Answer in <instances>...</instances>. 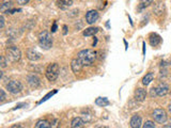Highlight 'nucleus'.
Wrapping results in <instances>:
<instances>
[{
	"label": "nucleus",
	"instance_id": "20e7f679",
	"mask_svg": "<svg viewBox=\"0 0 171 128\" xmlns=\"http://www.w3.org/2000/svg\"><path fill=\"white\" fill-rule=\"evenodd\" d=\"M60 68L57 63H51L46 68V77L49 81H55L59 76Z\"/></svg>",
	"mask_w": 171,
	"mask_h": 128
},
{
	"label": "nucleus",
	"instance_id": "7c9ffc66",
	"mask_svg": "<svg viewBox=\"0 0 171 128\" xmlns=\"http://www.w3.org/2000/svg\"><path fill=\"white\" fill-rule=\"evenodd\" d=\"M155 94H157V93H156V89H152L151 95H152V96H153V95H155Z\"/></svg>",
	"mask_w": 171,
	"mask_h": 128
},
{
	"label": "nucleus",
	"instance_id": "7ed1b4c3",
	"mask_svg": "<svg viewBox=\"0 0 171 128\" xmlns=\"http://www.w3.org/2000/svg\"><path fill=\"white\" fill-rule=\"evenodd\" d=\"M6 52V58L11 62H17V61H19L20 57H22V52H20L19 48L16 47V46H10V47H8Z\"/></svg>",
	"mask_w": 171,
	"mask_h": 128
},
{
	"label": "nucleus",
	"instance_id": "0eeeda50",
	"mask_svg": "<svg viewBox=\"0 0 171 128\" xmlns=\"http://www.w3.org/2000/svg\"><path fill=\"white\" fill-rule=\"evenodd\" d=\"M98 18V13L95 10H91L86 14V20L88 24H94Z\"/></svg>",
	"mask_w": 171,
	"mask_h": 128
},
{
	"label": "nucleus",
	"instance_id": "423d86ee",
	"mask_svg": "<svg viewBox=\"0 0 171 128\" xmlns=\"http://www.w3.org/2000/svg\"><path fill=\"white\" fill-rule=\"evenodd\" d=\"M152 117L156 122L160 123V124H164L167 121V113L162 109H155L152 113Z\"/></svg>",
	"mask_w": 171,
	"mask_h": 128
},
{
	"label": "nucleus",
	"instance_id": "a878e982",
	"mask_svg": "<svg viewBox=\"0 0 171 128\" xmlns=\"http://www.w3.org/2000/svg\"><path fill=\"white\" fill-rule=\"evenodd\" d=\"M0 60H1V67H2V68H4V67H6V58H4V57H3V56H2V57L0 58Z\"/></svg>",
	"mask_w": 171,
	"mask_h": 128
},
{
	"label": "nucleus",
	"instance_id": "c756f323",
	"mask_svg": "<svg viewBox=\"0 0 171 128\" xmlns=\"http://www.w3.org/2000/svg\"><path fill=\"white\" fill-rule=\"evenodd\" d=\"M56 29H57V24L55 23L54 26H52V28H51V32H55L56 31Z\"/></svg>",
	"mask_w": 171,
	"mask_h": 128
},
{
	"label": "nucleus",
	"instance_id": "ddd939ff",
	"mask_svg": "<svg viewBox=\"0 0 171 128\" xmlns=\"http://www.w3.org/2000/svg\"><path fill=\"white\" fill-rule=\"evenodd\" d=\"M13 8V1L12 0H3L1 4V12L2 13H10L11 9Z\"/></svg>",
	"mask_w": 171,
	"mask_h": 128
},
{
	"label": "nucleus",
	"instance_id": "2eb2a0df",
	"mask_svg": "<svg viewBox=\"0 0 171 128\" xmlns=\"http://www.w3.org/2000/svg\"><path fill=\"white\" fill-rule=\"evenodd\" d=\"M129 124H131V128H140L141 127V124H142V123H141V117L136 114V115H134V117H131Z\"/></svg>",
	"mask_w": 171,
	"mask_h": 128
},
{
	"label": "nucleus",
	"instance_id": "6ab92c4d",
	"mask_svg": "<svg viewBox=\"0 0 171 128\" xmlns=\"http://www.w3.org/2000/svg\"><path fill=\"white\" fill-rule=\"evenodd\" d=\"M95 104L100 107H105V106H108L109 105V100L106 98V97H98L96 98L95 100Z\"/></svg>",
	"mask_w": 171,
	"mask_h": 128
},
{
	"label": "nucleus",
	"instance_id": "f3484780",
	"mask_svg": "<svg viewBox=\"0 0 171 128\" xmlns=\"http://www.w3.org/2000/svg\"><path fill=\"white\" fill-rule=\"evenodd\" d=\"M160 42H162V39H160V35H157V34H151V36H150V43H151L152 46L160 45Z\"/></svg>",
	"mask_w": 171,
	"mask_h": 128
},
{
	"label": "nucleus",
	"instance_id": "5701e85b",
	"mask_svg": "<svg viewBox=\"0 0 171 128\" xmlns=\"http://www.w3.org/2000/svg\"><path fill=\"white\" fill-rule=\"evenodd\" d=\"M153 1H154V0H140V3H139V10H141V9L149 6L152 2H153Z\"/></svg>",
	"mask_w": 171,
	"mask_h": 128
},
{
	"label": "nucleus",
	"instance_id": "dca6fc26",
	"mask_svg": "<svg viewBox=\"0 0 171 128\" xmlns=\"http://www.w3.org/2000/svg\"><path fill=\"white\" fill-rule=\"evenodd\" d=\"M72 128H83L85 127V121L81 117H75L72 121Z\"/></svg>",
	"mask_w": 171,
	"mask_h": 128
},
{
	"label": "nucleus",
	"instance_id": "1a4fd4ad",
	"mask_svg": "<svg viewBox=\"0 0 171 128\" xmlns=\"http://www.w3.org/2000/svg\"><path fill=\"white\" fill-rule=\"evenodd\" d=\"M83 64L81 63V61H80L78 58L77 59H73L72 60V62H71V67H72V69H73V72L74 73H79L81 69H83Z\"/></svg>",
	"mask_w": 171,
	"mask_h": 128
},
{
	"label": "nucleus",
	"instance_id": "393cba45",
	"mask_svg": "<svg viewBox=\"0 0 171 128\" xmlns=\"http://www.w3.org/2000/svg\"><path fill=\"white\" fill-rule=\"evenodd\" d=\"M55 93H57V91H54V92H51V93H49V94H47V95H46L45 97H44V98H43L42 100H41L40 102H39V104H41V102H45L46 99H48V97H50V96H52V95H54Z\"/></svg>",
	"mask_w": 171,
	"mask_h": 128
},
{
	"label": "nucleus",
	"instance_id": "473e14b6",
	"mask_svg": "<svg viewBox=\"0 0 171 128\" xmlns=\"http://www.w3.org/2000/svg\"><path fill=\"white\" fill-rule=\"evenodd\" d=\"M169 112H170V113H171V104H170V105H169Z\"/></svg>",
	"mask_w": 171,
	"mask_h": 128
},
{
	"label": "nucleus",
	"instance_id": "aec40b11",
	"mask_svg": "<svg viewBox=\"0 0 171 128\" xmlns=\"http://www.w3.org/2000/svg\"><path fill=\"white\" fill-rule=\"evenodd\" d=\"M98 31V28H94V27H90V28L86 29L83 31V35L85 36H91V35H94L95 33H97Z\"/></svg>",
	"mask_w": 171,
	"mask_h": 128
},
{
	"label": "nucleus",
	"instance_id": "4468645a",
	"mask_svg": "<svg viewBox=\"0 0 171 128\" xmlns=\"http://www.w3.org/2000/svg\"><path fill=\"white\" fill-rule=\"evenodd\" d=\"M147 97V92L143 89H137L135 92V99L137 102H143Z\"/></svg>",
	"mask_w": 171,
	"mask_h": 128
},
{
	"label": "nucleus",
	"instance_id": "9d476101",
	"mask_svg": "<svg viewBox=\"0 0 171 128\" xmlns=\"http://www.w3.org/2000/svg\"><path fill=\"white\" fill-rule=\"evenodd\" d=\"M156 93L158 96H165L169 93V87L166 83H160L156 88Z\"/></svg>",
	"mask_w": 171,
	"mask_h": 128
},
{
	"label": "nucleus",
	"instance_id": "a211bd4d",
	"mask_svg": "<svg viewBox=\"0 0 171 128\" xmlns=\"http://www.w3.org/2000/svg\"><path fill=\"white\" fill-rule=\"evenodd\" d=\"M34 128H51V126L46 119H40V121H37Z\"/></svg>",
	"mask_w": 171,
	"mask_h": 128
},
{
	"label": "nucleus",
	"instance_id": "2f4dec72",
	"mask_svg": "<svg viewBox=\"0 0 171 128\" xmlns=\"http://www.w3.org/2000/svg\"><path fill=\"white\" fill-rule=\"evenodd\" d=\"M11 128H24L23 126L22 125H18V124H17V125H14V126H12Z\"/></svg>",
	"mask_w": 171,
	"mask_h": 128
},
{
	"label": "nucleus",
	"instance_id": "b1692460",
	"mask_svg": "<svg viewBox=\"0 0 171 128\" xmlns=\"http://www.w3.org/2000/svg\"><path fill=\"white\" fill-rule=\"evenodd\" d=\"M155 127V124H154L152 121H148L143 124V128H154Z\"/></svg>",
	"mask_w": 171,
	"mask_h": 128
},
{
	"label": "nucleus",
	"instance_id": "f8f14e48",
	"mask_svg": "<svg viewBox=\"0 0 171 128\" xmlns=\"http://www.w3.org/2000/svg\"><path fill=\"white\" fill-rule=\"evenodd\" d=\"M27 79H28V83L31 85L32 88H37L41 84V80L35 75H29Z\"/></svg>",
	"mask_w": 171,
	"mask_h": 128
},
{
	"label": "nucleus",
	"instance_id": "c85d7f7f",
	"mask_svg": "<svg viewBox=\"0 0 171 128\" xmlns=\"http://www.w3.org/2000/svg\"><path fill=\"white\" fill-rule=\"evenodd\" d=\"M0 93H1V97H0V99L3 100L4 98H6V93H4V91H3V90H1V91H0Z\"/></svg>",
	"mask_w": 171,
	"mask_h": 128
},
{
	"label": "nucleus",
	"instance_id": "f257e3e1",
	"mask_svg": "<svg viewBox=\"0 0 171 128\" xmlns=\"http://www.w3.org/2000/svg\"><path fill=\"white\" fill-rule=\"evenodd\" d=\"M78 59L83 65H92L96 59V52L92 49H85L78 52Z\"/></svg>",
	"mask_w": 171,
	"mask_h": 128
},
{
	"label": "nucleus",
	"instance_id": "bb28decb",
	"mask_svg": "<svg viewBox=\"0 0 171 128\" xmlns=\"http://www.w3.org/2000/svg\"><path fill=\"white\" fill-rule=\"evenodd\" d=\"M17 3L18 4H22V6H24V4H26V3H28L30 0H16Z\"/></svg>",
	"mask_w": 171,
	"mask_h": 128
},
{
	"label": "nucleus",
	"instance_id": "39448f33",
	"mask_svg": "<svg viewBox=\"0 0 171 128\" xmlns=\"http://www.w3.org/2000/svg\"><path fill=\"white\" fill-rule=\"evenodd\" d=\"M6 89H8V91L10 92V93L17 94L23 90V84L20 83V81L12 80V81H10L9 83H6Z\"/></svg>",
	"mask_w": 171,
	"mask_h": 128
},
{
	"label": "nucleus",
	"instance_id": "412c9836",
	"mask_svg": "<svg viewBox=\"0 0 171 128\" xmlns=\"http://www.w3.org/2000/svg\"><path fill=\"white\" fill-rule=\"evenodd\" d=\"M58 4H59L60 8L65 9L73 4V0H58Z\"/></svg>",
	"mask_w": 171,
	"mask_h": 128
},
{
	"label": "nucleus",
	"instance_id": "cd10ccee",
	"mask_svg": "<svg viewBox=\"0 0 171 128\" xmlns=\"http://www.w3.org/2000/svg\"><path fill=\"white\" fill-rule=\"evenodd\" d=\"M0 21H1V25H0V28L2 29L3 27H4V18H3V16L0 17Z\"/></svg>",
	"mask_w": 171,
	"mask_h": 128
},
{
	"label": "nucleus",
	"instance_id": "6e6552de",
	"mask_svg": "<svg viewBox=\"0 0 171 128\" xmlns=\"http://www.w3.org/2000/svg\"><path fill=\"white\" fill-rule=\"evenodd\" d=\"M153 12L157 16H160L162 14H164V12H165V3L162 2V1H157L155 2L154 4V8H153Z\"/></svg>",
	"mask_w": 171,
	"mask_h": 128
},
{
	"label": "nucleus",
	"instance_id": "9b49d317",
	"mask_svg": "<svg viewBox=\"0 0 171 128\" xmlns=\"http://www.w3.org/2000/svg\"><path fill=\"white\" fill-rule=\"evenodd\" d=\"M27 58L29 60H31V61H37V60H39L41 58V54L37 52V50L30 48L27 50Z\"/></svg>",
	"mask_w": 171,
	"mask_h": 128
},
{
	"label": "nucleus",
	"instance_id": "f03ea898",
	"mask_svg": "<svg viewBox=\"0 0 171 128\" xmlns=\"http://www.w3.org/2000/svg\"><path fill=\"white\" fill-rule=\"evenodd\" d=\"M39 42L42 48L49 49L52 46V37L48 31H42L39 35Z\"/></svg>",
	"mask_w": 171,
	"mask_h": 128
},
{
	"label": "nucleus",
	"instance_id": "4be33fe9",
	"mask_svg": "<svg viewBox=\"0 0 171 128\" xmlns=\"http://www.w3.org/2000/svg\"><path fill=\"white\" fill-rule=\"evenodd\" d=\"M153 79H154V74L153 73H149V74H147L144 77H143L142 83L144 85H148V84H150L151 81H153Z\"/></svg>",
	"mask_w": 171,
	"mask_h": 128
}]
</instances>
